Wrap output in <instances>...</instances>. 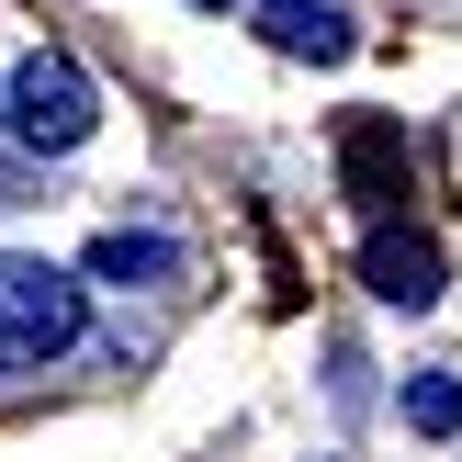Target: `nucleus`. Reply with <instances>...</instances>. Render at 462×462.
Segmentation results:
<instances>
[{
	"label": "nucleus",
	"mask_w": 462,
	"mask_h": 462,
	"mask_svg": "<svg viewBox=\"0 0 462 462\" xmlns=\"http://www.w3.org/2000/svg\"><path fill=\"white\" fill-rule=\"evenodd\" d=\"M406 429L451 440V429H462V383H451V373H418V383H406Z\"/></svg>",
	"instance_id": "423d86ee"
},
{
	"label": "nucleus",
	"mask_w": 462,
	"mask_h": 462,
	"mask_svg": "<svg viewBox=\"0 0 462 462\" xmlns=\"http://www.w3.org/2000/svg\"><path fill=\"white\" fill-rule=\"evenodd\" d=\"M361 282H373L383 305H406V316H418V305H440V248H429V237H395V226H383V237L361 248Z\"/></svg>",
	"instance_id": "7ed1b4c3"
},
{
	"label": "nucleus",
	"mask_w": 462,
	"mask_h": 462,
	"mask_svg": "<svg viewBox=\"0 0 462 462\" xmlns=\"http://www.w3.org/2000/svg\"><path fill=\"white\" fill-rule=\"evenodd\" d=\"M0 125H12V147H34V158H68V147H90V125H102V102H90V79H79V57H57V45H34V57L0 79Z\"/></svg>",
	"instance_id": "f03ea898"
},
{
	"label": "nucleus",
	"mask_w": 462,
	"mask_h": 462,
	"mask_svg": "<svg viewBox=\"0 0 462 462\" xmlns=\"http://www.w3.org/2000/svg\"><path fill=\"white\" fill-rule=\"evenodd\" d=\"M90 328V293L57 260H0V373H45Z\"/></svg>",
	"instance_id": "f257e3e1"
},
{
	"label": "nucleus",
	"mask_w": 462,
	"mask_h": 462,
	"mask_svg": "<svg viewBox=\"0 0 462 462\" xmlns=\"http://www.w3.org/2000/svg\"><path fill=\"white\" fill-rule=\"evenodd\" d=\"M90 282H125V293H135V282H180V248H170V237H135V226H113V237L90 248Z\"/></svg>",
	"instance_id": "39448f33"
},
{
	"label": "nucleus",
	"mask_w": 462,
	"mask_h": 462,
	"mask_svg": "<svg viewBox=\"0 0 462 462\" xmlns=\"http://www.w3.org/2000/svg\"><path fill=\"white\" fill-rule=\"evenodd\" d=\"M203 12H237V0H203Z\"/></svg>",
	"instance_id": "0eeeda50"
},
{
	"label": "nucleus",
	"mask_w": 462,
	"mask_h": 462,
	"mask_svg": "<svg viewBox=\"0 0 462 462\" xmlns=\"http://www.w3.org/2000/svg\"><path fill=\"white\" fill-rule=\"evenodd\" d=\"M248 23H260V45H282V57H350V23L328 12V0H248Z\"/></svg>",
	"instance_id": "20e7f679"
}]
</instances>
